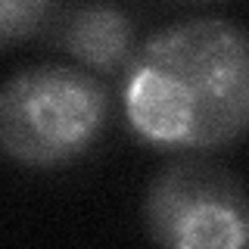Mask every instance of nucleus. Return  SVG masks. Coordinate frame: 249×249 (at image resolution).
<instances>
[{
  "instance_id": "obj_1",
  "label": "nucleus",
  "mask_w": 249,
  "mask_h": 249,
  "mask_svg": "<svg viewBox=\"0 0 249 249\" xmlns=\"http://www.w3.org/2000/svg\"><path fill=\"white\" fill-rule=\"evenodd\" d=\"M124 115L168 150L228 146L249 122V50L240 25L193 19L150 37L128 62Z\"/></svg>"
},
{
  "instance_id": "obj_2",
  "label": "nucleus",
  "mask_w": 249,
  "mask_h": 249,
  "mask_svg": "<svg viewBox=\"0 0 249 249\" xmlns=\"http://www.w3.org/2000/svg\"><path fill=\"white\" fill-rule=\"evenodd\" d=\"M109 93L72 66H35L0 88V150L31 168L81 159L106 128Z\"/></svg>"
},
{
  "instance_id": "obj_3",
  "label": "nucleus",
  "mask_w": 249,
  "mask_h": 249,
  "mask_svg": "<svg viewBox=\"0 0 249 249\" xmlns=\"http://www.w3.org/2000/svg\"><path fill=\"white\" fill-rule=\"evenodd\" d=\"M143 228L171 249H240L249 237L243 187L215 162H175L146 190Z\"/></svg>"
},
{
  "instance_id": "obj_4",
  "label": "nucleus",
  "mask_w": 249,
  "mask_h": 249,
  "mask_svg": "<svg viewBox=\"0 0 249 249\" xmlns=\"http://www.w3.org/2000/svg\"><path fill=\"white\" fill-rule=\"evenodd\" d=\"M53 41L93 72L115 75L128 69L137 50L134 22L109 0H84L50 22Z\"/></svg>"
},
{
  "instance_id": "obj_5",
  "label": "nucleus",
  "mask_w": 249,
  "mask_h": 249,
  "mask_svg": "<svg viewBox=\"0 0 249 249\" xmlns=\"http://www.w3.org/2000/svg\"><path fill=\"white\" fill-rule=\"evenodd\" d=\"M56 13L59 0H0V47L41 35Z\"/></svg>"
},
{
  "instance_id": "obj_6",
  "label": "nucleus",
  "mask_w": 249,
  "mask_h": 249,
  "mask_svg": "<svg viewBox=\"0 0 249 249\" xmlns=\"http://www.w3.org/2000/svg\"><path fill=\"white\" fill-rule=\"evenodd\" d=\"M190 3H193V0H190Z\"/></svg>"
}]
</instances>
